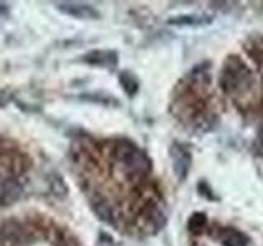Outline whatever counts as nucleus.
<instances>
[{"mask_svg": "<svg viewBox=\"0 0 263 246\" xmlns=\"http://www.w3.org/2000/svg\"><path fill=\"white\" fill-rule=\"evenodd\" d=\"M76 179L99 218L120 232L153 233L164 225L152 161L128 139L81 136L72 141Z\"/></svg>", "mask_w": 263, "mask_h": 246, "instance_id": "f257e3e1", "label": "nucleus"}, {"mask_svg": "<svg viewBox=\"0 0 263 246\" xmlns=\"http://www.w3.org/2000/svg\"><path fill=\"white\" fill-rule=\"evenodd\" d=\"M219 86L224 92L234 98L249 95L253 86V76L240 57L232 56L224 63L219 74Z\"/></svg>", "mask_w": 263, "mask_h": 246, "instance_id": "f03ea898", "label": "nucleus"}, {"mask_svg": "<svg viewBox=\"0 0 263 246\" xmlns=\"http://www.w3.org/2000/svg\"><path fill=\"white\" fill-rule=\"evenodd\" d=\"M171 158H173V169H175L176 177L184 180L189 174V169H191V162H193L191 153L183 145H173Z\"/></svg>", "mask_w": 263, "mask_h": 246, "instance_id": "7ed1b4c3", "label": "nucleus"}, {"mask_svg": "<svg viewBox=\"0 0 263 246\" xmlns=\"http://www.w3.org/2000/svg\"><path fill=\"white\" fill-rule=\"evenodd\" d=\"M214 238L224 246H247V243H249V236L235 228H219L214 233Z\"/></svg>", "mask_w": 263, "mask_h": 246, "instance_id": "20e7f679", "label": "nucleus"}, {"mask_svg": "<svg viewBox=\"0 0 263 246\" xmlns=\"http://www.w3.org/2000/svg\"><path fill=\"white\" fill-rule=\"evenodd\" d=\"M170 23L173 25H186V27H201V25L211 23V16H201V15H183L171 18Z\"/></svg>", "mask_w": 263, "mask_h": 246, "instance_id": "39448f33", "label": "nucleus"}, {"mask_svg": "<svg viewBox=\"0 0 263 246\" xmlns=\"http://www.w3.org/2000/svg\"><path fill=\"white\" fill-rule=\"evenodd\" d=\"M61 8L64 12H68L69 15H78L82 16V18H92V16H97V13L87 5H61Z\"/></svg>", "mask_w": 263, "mask_h": 246, "instance_id": "423d86ee", "label": "nucleus"}, {"mask_svg": "<svg viewBox=\"0 0 263 246\" xmlns=\"http://www.w3.org/2000/svg\"><path fill=\"white\" fill-rule=\"evenodd\" d=\"M205 225H208V218H205L204 213H194V215H191V218H189V221H187L189 232L194 233V235L202 233L205 230Z\"/></svg>", "mask_w": 263, "mask_h": 246, "instance_id": "0eeeda50", "label": "nucleus"}, {"mask_svg": "<svg viewBox=\"0 0 263 246\" xmlns=\"http://www.w3.org/2000/svg\"><path fill=\"white\" fill-rule=\"evenodd\" d=\"M120 82H122V86H123V89H125V92L128 95H134L137 92L138 82H137V79L132 76L130 72H123L122 76H120Z\"/></svg>", "mask_w": 263, "mask_h": 246, "instance_id": "6e6552de", "label": "nucleus"}]
</instances>
